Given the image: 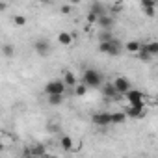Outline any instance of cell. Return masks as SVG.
I'll return each instance as SVG.
<instances>
[{"mask_svg": "<svg viewBox=\"0 0 158 158\" xmlns=\"http://www.w3.org/2000/svg\"><path fill=\"white\" fill-rule=\"evenodd\" d=\"M0 151H4V145H2V143H0Z\"/></svg>", "mask_w": 158, "mask_h": 158, "instance_id": "d6a6232c", "label": "cell"}, {"mask_svg": "<svg viewBox=\"0 0 158 158\" xmlns=\"http://www.w3.org/2000/svg\"><path fill=\"white\" fill-rule=\"evenodd\" d=\"M2 54H4L6 58H13V56H15V47H13L11 43H4V45H2Z\"/></svg>", "mask_w": 158, "mask_h": 158, "instance_id": "ac0fdd59", "label": "cell"}, {"mask_svg": "<svg viewBox=\"0 0 158 158\" xmlns=\"http://www.w3.org/2000/svg\"><path fill=\"white\" fill-rule=\"evenodd\" d=\"M125 97L132 108H145V95L139 89H128L125 93Z\"/></svg>", "mask_w": 158, "mask_h": 158, "instance_id": "7a4b0ae2", "label": "cell"}, {"mask_svg": "<svg viewBox=\"0 0 158 158\" xmlns=\"http://www.w3.org/2000/svg\"><path fill=\"white\" fill-rule=\"evenodd\" d=\"M65 84L61 78H56V80H50L47 86H45V93L47 95H63L65 93Z\"/></svg>", "mask_w": 158, "mask_h": 158, "instance_id": "3957f363", "label": "cell"}, {"mask_svg": "<svg viewBox=\"0 0 158 158\" xmlns=\"http://www.w3.org/2000/svg\"><path fill=\"white\" fill-rule=\"evenodd\" d=\"M127 121V115L125 112H112L110 114V125H121Z\"/></svg>", "mask_w": 158, "mask_h": 158, "instance_id": "8fae6325", "label": "cell"}, {"mask_svg": "<svg viewBox=\"0 0 158 158\" xmlns=\"http://www.w3.org/2000/svg\"><path fill=\"white\" fill-rule=\"evenodd\" d=\"M89 13H93V15L101 17V15H104V13H106V10H104V6H102V4L95 2V4H91V10H89Z\"/></svg>", "mask_w": 158, "mask_h": 158, "instance_id": "e0dca14e", "label": "cell"}, {"mask_svg": "<svg viewBox=\"0 0 158 158\" xmlns=\"http://www.w3.org/2000/svg\"><path fill=\"white\" fill-rule=\"evenodd\" d=\"M121 50H123L121 41L114 37V39L110 41V50H108V54H110V56H119V54H121Z\"/></svg>", "mask_w": 158, "mask_h": 158, "instance_id": "9c48e42d", "label": "cell"}, {"mask_svg": "<svg viewBox=\"0 0 158 158\" xmlns=\"http://www.w3.org/2000/svg\"><path fill=\"white\" fill-rule=\"evenodd\" d=\"M101 30H112V26L115 24V19H114V15H108V13H104V15H101V17H97V23H95Z\"/></svg>", "mask_w": 158, "mask_h": 158, "instance_id": "5b68a950", "label": "cell"}, {"mask_svg": "<svg viewBox=\"0 0 158 158\" xmlns=\"http://www.w3.org/2000/svg\"><path fill=\"white\" fill-rule=\"evenodd\" d=\"M58 43L63 45V47H69V45H73V35L69 32H60L58 34Z\"/></svg>", "mask_w": 158, "mask_h": 158, "instance_id": "7c38bea8", "label": "cell"}, {"mask_svg": "<svg viewBox=\"0 0 158 158\" xmlns=\"http://www.w3.org/2000/svg\"><path fill=\"white\" fill-rule=\"evenodd\" d=\"M143 13H145L147 17H152V15H154V8H145V10H143Z\"/></svg>", "mask_w": 158, "mask_h": 158, "instance_id": "f546056e", "label": "cell"}, {"mask_svg": "<svg viewBox=\"0 0 158 158\" xmlns=\"http://www.w3.org/2000/svg\"><path fill=\"white\" fill-rule=\"evenodd\" d=\"M63 101V95H48V104L50 106H60Z\"/></svg>", "mask_w": 158, "mask_h": 158, "instance_id": "44dd1931", "label": "cell"}, {"mask_svg": "<svg viewBox=\"0 0 158 158\" xmlns=\"http://www.w3.org/2000/svg\"><path fill=\"white\" fill-rule=\"evenodd\" d=\"M73 89H74V95H76V97H84V95L88 93V88H86L82 82H80V84H76Z\"/></svg>", "mask_w": 158, "mask_h": 158, "instance_id": "ffe728a7", "label": "cell"}, {"mask_svg": "<svg viewBox=\"0 0 158 158\" xmlns=\"http://www.w3.org/2000/svg\"><path fill=\"white\" fill-rule=\"evenodd\" d=\"M145 108H132V106H128L127 110H125V115H127V119L130 117V119H141V117H145Z\"/></svg>", "mask_w": 158, "mask_h": 158, "instance_id": "ba28073f", "label": "cell"}, {"mask_svg": "<svg viewBox=\"0 0 158 158\" xmlns=\"http://www.w3.org/2000/svg\"><path fill=\"white\" fill-rule=\"evenodd\" d=\"M143 48L147 50V54L151 58H154L158 54V41H149V43H143Z\"/></svg>", "mask_w": 158, "mask_h": 158, "instance_id": "4fadbf2b", "label": "cell"}, {"mask_svg": "<svg viewBox=\"0 0 158 158\" xmlns=\"http://www.w3.org/2000/svg\"><path fill=\"white\" fill-rule=\"evenodd\" d=\"M63 84H65V88H74L78 82H76V76H74V73H71V71H67V73H63Z\"/></svg>", "mask_w": 158, "mask_h": 158, "instance_id": "30bf717a", "label": "cell"}, {"mask_svg": "<svg viewBox=\"0 0 158 158\" xmlns=\"http://www.w3.org/2000/svg\"><path fill=\"white\" fill-rule=\"evenodd\" d=\"M91 121H93L95 125H99V127H106V125H110V114H108V112H99V114H93Z\"/></svg>", "mask_w": 158, "mask_h": 158, "instance_id": "52a82bcc", "label": "cell"}, {"mask_svg": "<svg viewBox=\"0 0 158 158\" xmlns=\"http://www.w3.org/2000/svg\"><path fill=\"white\" fill-rule=\"evenodd\" d=\"M34 48H35V52H37L39 56H48V52H50V43H48L47 39H37L35 45H34Z\"/></svg>", "mask_w": 158, "mask_h": 158, "instance_id": "8992f818", "label": "cell"}, {"mask_svg": "<svg viewBox=\"0 0 158 158\" xmlns=\"http://www.w3.org/2000/svg\"><path fill=\"white\" fill-rule=\"evenodd\" d=\"M82 84L86 88H99L102 86V74L95 69H86L82 74Z\"/></svg>", "mask_w": 158, "mask_h": 158, "instance_id": "6da1fadb", "label": "cell"}, {"mask_svg": "<svg viewBox=\"0 0 158 158\" xmlns=\"http://www.w3.org/2000/svg\"><path fill=\"white\" fill-rule=\"evenodd\" d=\"M8 10V4H4V2H0V11H6Z\"/></svg>", "mask_w": 158, "mask_h": 158, "instance_id": "1f68e13d", "label": "cell"}, {"mask_svg": "<svg viewBox=\"0 0 158 158\" xmlns=\"http://www.w3.org/2000/svg\"><path fill=\"white\" fill-rule=\"evenodd\" d=\"M112 86H114V89H115L117 95H125L128 89H132L130 80H128L127 76H115V80L112 82Z\"/></svg>", "mask_w": 158, "mask_h": 158, "instance_id": "277c9868", "label": "cell"}, {"mask_svg": "<svg viewBox=\"0 0 158 158\" xmlns=\"http://www.w3.org/2000/svg\"><path fill=\"white\" fill-rule=\"evenodd\" d=\"M123 158H127V156H123Z\"/></svg>", "mask_w": 158, "mask_h": 158, "instance_id": "836d02e7", "label": "cell"}, {"mask_svg": "<svg viewBox=\"0 0 158 158\" xmlns=\"http://www.w3.org/2000/svg\"><path fill=\"white\" fill-rule=\"evenodd\" d=\"M138 56H139V60L141 61H145V63H149L151 61V56L147 54V50L143 48V43H141V47H139V50H138Z\"/></svg>", "mask_w": 158, "mask_h": 158, "instance_id": "7402d4cb", "label": "cell"}, {"mask_svg": "<svg viewBox=\"0 0 158 158\" xmlns=\"http://www.w3.org/2000/svg\"><path fill=\"white\" fill-rule=\"evenodd\" d=\"M71 10H73V8H71V6H67V4H65V6H61V13H71Z\"/></svg>", "mask_w": 158, "mask_h": 158, "instance_id": "4dcf8cb0", "label": "cell"}, {"mask_svg": "<svg viewBox=\"0 0 158 158\" xmlns=\"http://www.w3.org/2000/svg\"><path fill=\"white\" fill-rule=\"evenodd\" d=\"M121 10H123V4H121V2H117V4L112 6V11H114V13H115V11H121Z\"/></svg>", "mask_w": 158, "mask_h": 158, "instance_id": "f1b7e54d", "label": "cell"}, {"mask_svg": "<svg viewBox=\"0 0 158 158\" xmlns=\"http://www.w3.org/2000/svg\"><path fill=\"white\" fill-rule=\"evenodd\" d=\"M145 8H156V2H154V0H143V2H141V10H145Z\"/></svg>", "mask_w": 158, "mask_h": 158, "instance_id": "484cf974", "label": "cell"}, {"mask_svg": "<svg viewBox=\"0 0 158 158\" xmlns=\"http://www.w3.org/2000/svg\"><path fill=\"white\" fill-rule=\"evenodd\" d=\"M26 23H28V21H26L24 15H15V17H13V24H15V26H24Z\"/></svg>", "mask_w": 158, "mask_h": 158, "instance_id": "cb8c5ba5", "label": "cell"}, {"mask_svg": "<svg viewBox=\"0 0 158 158\" xmlns=\"http://www.w3.org/2000/svg\"><path fill=\"white\" fill-rule=\"evenodd\" d=\"M30 154H32V156H43V154H45V147H43V145H35V147H32Z\"/></svg>", "mask_w": 158, "mask_h": 158, "instance_id": "603a6c76", "label": "cell"}, {"mask_svg": "<svg viewBox=\"0 0 158 158\" xmlns=\"http://www.w3.org/2000/svg\"><path fill=\"white\" fill-rule=\"evenodd\" d=\"M108 50H110V41L108 43H99V52L108 54Z\"/></svg>", "mask_w": 158, "mask_h": 158, "instance_id": "4316f807", "label": "cell"}, {"mask_svg": "<svg viewBox=\"0 0 158 158\" xmlns=\"http://www.w3.org/2000/svg\"><path fill=\"white\" fill-rule=\"evenodd\" d=\"M139 47H141V43H139V41H136V39H132V41L125 43V50H128V52H138V50H139Z\"/></svg>", "mask_w": 158, "mask_h": 158, "instance_id": "d6986e66", "label": "cell"}, {"mask_svg": "<svg viewBox=\"0 0 158 158\" xmlns=\"http://www.w3.org/2000/svg\"><path fill=\"white\" fill-rule=\"evenodd\" d=\"M114 39V32L112 30H101L99 32V43H108Z\"/></svg>", "mask_w": 158, "mask_h": 158, "instance_id": "9a60e30c", "label": "cell"}, {"mask_svg": "<svg viewBox=\"0 0 158 158\" xmlns=\"http://www.w3.org/2000/svg\"><path fill=\"white\" fill-rule=\"evenodd\" d=\"M88 23H89V24H95V23H97V15L88 13Z\"/></svg>", "mask_w": 158, "mask_h": 158, "instance_id": "83f0119b", "label": "cell"}, {"mask_svg": "<svg viewBox=\"0 0 158 158\" xmlns=\"http://www.w3.org/2000/svg\"><path fill=\"white\" fill-rule=\"evenodd\" d=\"M102 95H104L106 99H115V97H117V93H115V89H114L112 84H104V86H102Z\"/></svg>", "mask_w": 158, "mask_h": 158, "instance_id": "2e32d148", "label": "cell"}, {"mask_svg": "<svg viewBox=\"0 0 158 158\" xmlns=\"http://www.w3.org/2000/svg\"><path fill=\"white\" fill-rule=\"evenodd\" d=\"M0 143H2V145H4V149H6L8 145H11V143H13V138H11V136H4V134H2V136H0Z\"/></svg>", "mask_w": 158, "mask_h": 158, "instance_id": "d4e9b609", "label": "cell"}, {"mask_svg": "<svg viewBox=\"0 0 158 158\" xmlns=\"http://www.w3.org/2000/svg\"><path fill=\"white\" fill-rule=\"evenodd\" d=\"M60 145H61L63 151H74V141H73L71 136H63V138L60 139Z\"/></svg>", "mask_w": 158, "mask_h": 158, "instance_id": "5bb4252c", "label": "cell"}]
</instances>
